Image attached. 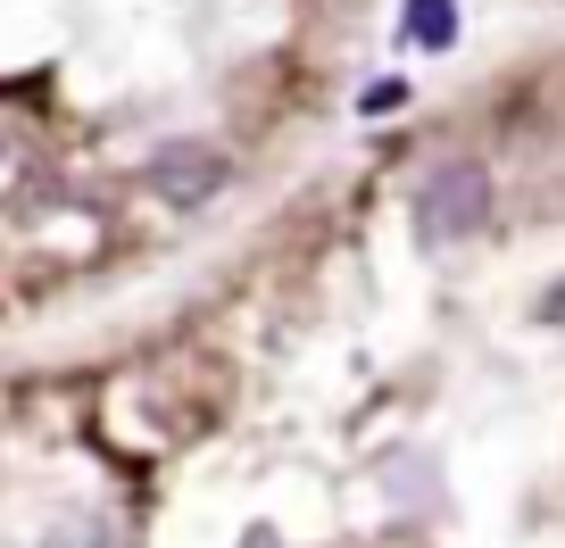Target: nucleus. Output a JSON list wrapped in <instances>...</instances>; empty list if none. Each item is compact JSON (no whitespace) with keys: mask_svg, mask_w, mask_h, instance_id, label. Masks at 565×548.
Returning a JSON list of instances; mask_svg holds the SVG:
<instances>
[{"mask_svg":"<svg viewBox=\"0 0 565 548\" xmlns=\"http://www.w3.org/2000/svg\"><path fill=\"white\" fill-rule=\"evenodd\" d=\"M491 216V175L482 166H441L424 183V241H458Z\"/></svg>","mask_w":565,"mask_h":548,"instance_id":"f257e3e1","label":"nucleus"},{"mask_svg":"<svg viewBox=\"0 0 565 548\" xmlns=\"http://www.w3.org/2000/svg\"><path fill=\"white\" fill-rule=\"evenodd\" d=\"M150 183H159V192H175V200H200L209 183H225V166H216L209 150H167V159L150 166Z\"/></svg>","mask_w":565,"mask_h":548,"instance_id":"f03ea898","label":"nucleus"},{"mask_svg":"<svg viewBox=\"0 0 565 548\" xmlns=\"http://www.w3.org/2000/svg\"><path fill=\"white\" fill-rule=\"evenodd\" d=\"M407 42L449 51V42H458V0H407Z\"/></svg>","mask_w":565,"mask_h":548,"instance_id":"7ed1b4c3","label":"nucleus"},{"mask_svg":"<svg viewBox=\"0 0 565 548\" xmlns=\"http://www.w3.org/2000/svg\"><path fill=\"white\" fill-rule=\"evenodd\" d=\"M541 316H548V324H565V283H557V291L541 300Z\"/></svg>","mask_w":565,"mask_h":548,"instance_id":"20e7f679","label":"nucleus"}]
</instances>
